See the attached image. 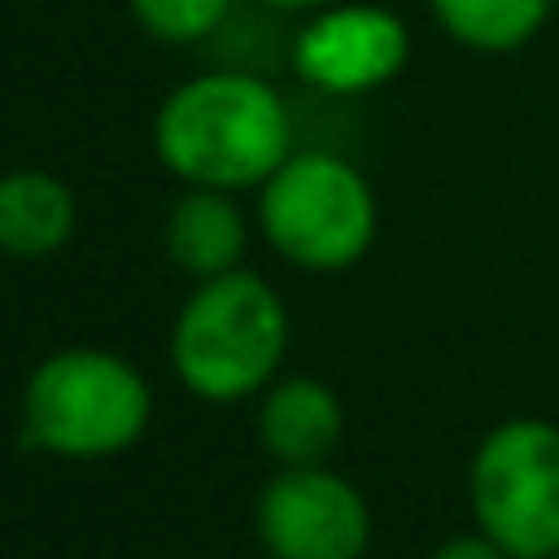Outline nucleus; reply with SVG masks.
Returning <instances> with one entry per match:
<instances>
[{"label":"nucleus","instance_id":"f257e3e1","mask_svg":"<svg viewBox=\"0 0 559 559\" xmlns=\"http://www.w3.org/2000/svg\"><path fill=\"white\" fill-rule=\"evenodd\" d=\"M153 153L182 187L261 192L295 153V118L271 79L216 69L182 79L157 104Z\"/></svg>","mask_w":559,"mask_h":559},{"label":"nucleus","instance_id":"f03ea898","mask_svg":"<svg viewBox=\"0 0 559 559\" xmlns=\"http://www.w3.org/2000/svg\"><path fill=\"white\" fill-rule=\"evenodd\" d=\"M285 348V299L265 275L241 265L216 280H197L167 334V364L202 403H246L280 378Z\"/></svg>","mask_w":559,"mask_h":559},{"label":"nucleus","instance_id":"7ed1b4c3","mask_svg":"<svg viewBox=\"0 0 559 559\" xmlns=\"http://www.w3.org/2000/svg\"><path fill=\"white\" fill-rule=\"evenodd\" d=\"M25 442L59 462H108L138 447L153 423V388L114 348H55L25 378Z\"/></svg>","mask_w":559,"mask_h":559},{"label":"nucleus","instance_id":"20e7f679","mask_svg":"<svg viewBox=\"0 0 559 559\" xmlns=\"http://www.w3.org/2000/svg\"><path fill=\"white\" fill-rule=\"evenodd\" d=\"M255 222L285 265L309 275H338L373 251L378 197L348 157L324 147H295L255 192Z\"/></svg>","mask_w":559,"mask_h":559},{"label":"nucleus","instance_id":"39448f33","mask_svg":"<svg viewBox=\"0 0 559 559\" xmlns=\"http://www.w3.org/2000/svg\"><path fill=\"white\" fill-rule=\"evenodd\" d=\"M466 501L481 535L511 559L559 555V423L506 417L476 442Z\"/></svg>","mask_w":559,"mask_h":559},{"label":"nucleus","instance_id":"423d86ee","mask_svg":"<svg viewBox=\"0 0 559 559\" xmlns=\"http://www.w3.org/2000/svg\"><path fill=\"white\" fill-rule=\"evenodd\" d=\"M413 59V29L397 10L373 0H338L305 15L289 64L314 94L364 98L388 88Z\"/></svg>","mask_w":559,"mask_h":559},{"label":"nucleus","instance_id":"0eeeda50","mask_svg":"<svg viewBox=\"0 0 559 559\" xmlns=\"http://www.w3.org/2000/svg\"><path fill=\"white\" fill-rule=\"evenodd\" d=\"M255 535L271 559H364L373 515L334 466H280L255 501Z\"/></svg>","mask_w":559,"mask_h":559},{"label":"nucleus","instance_id":"6e6552de","mask_svg":"<svg viewBox=\"0 0 559 559\" xmlns=\"http://www.w3.org/2000/svg\"><path fill=\"white\" fill-rule=\"evenodd\" d=\"M255 432L280 466H329L344 442V403L324 378H275L255 407Z\"/></svg>","mask_w":559,"mask_h":559},{"label":"nucleus","instance_id":"1a4fd4ad","mask_svg":"<svg viewBox=\"0 0 559 559\" xmlns=\"http://www.w3.org/2000/svg\"><path fill=\"white\" fill-rule=\"evenodd\" d=\"M251 226L236 202V192L216 187H182L163 222V251L167 261L192 280H216L226 271H241Z\"/></svg>","mask_w":559,"mask_h":559},{"label":"nucleus","instance_id":"9d476101","mask_svg":"<svg viewBox=\"0 0 559 559\" xmlns=\"http://www.w3.org/2000/svg\"><path fill=\"white\" fill-rule=\"evenodd\" d=\"M79 202L64 177L45 167L0 173V255L10 261H49L74 241Z\"/></svg>","mask_w":559,"mask_h":559},{"label":"nucleus","instance_id":"9b49d317","mask_svg":"<svg viewBox=\"0 0 559 559\" xmlns=\"http://www.w3.org/2000/svg\"><path fill=\"white\" fill-rule=\"evenodd\" d=\"M437 29L472 55H515L550 25L555 0H427Z\"/></svg>","mask_w":559,"mask_h":559},{"label":"nucleus","instance_id":"f8f14e48","mask_svg":"<svg viewBox=\"0 0 559 559\" xmlns=\"http://www.w3.org/2000/svg\"><path fill=\"white\" fill-rule=\"evenodd\" d=\"M236 0H128L138 29L157 45H197L226 25Z\"/></svg>","mask_w":559,"mask_h":559},{"label":"nucleus","instance_id":"ddd939ff","mask_svg":"<svg viewBox=\"0 0 559 559\" xmlns=\"http://www.w3.org/2000/svg\"><path fill=\"white\" fill-rule=\"evenodd\" d=\"M427 559H511L501 550V545L491 540V535H481V531H462V535H452V540H442Z\"/></svg>","mask_w":559,"mask_h":559},{"label":"nucleus","instance_id":"4468645a","mask_svg":"<svg viewBox=\"0 0 559 559\" xmlns=\"http://www.w3.org/2000/svg\"><path fill=\"white\" fill-rule=\"evenodd\" d=\"M261 5H271V10H285V15H314V10H324V5H338V0H261Z\"/></svg>","mask_w":559,"mask_h":559},{"label":"nucleus","instance_id":"2eb2a0df","mask_svg":"<svg viewBox=\"0 0 559 559\" xmlns=\"http://www.w3.org/2000/svg\"><path fill=\"white\" fill-rule=\"evenodd\" d=\"M550 559H559V555H550Z\"/></svg>","mask_w":559,"mask_h":559}]
</instances>
